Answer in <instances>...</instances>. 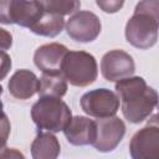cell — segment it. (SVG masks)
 I'll return each mask as SVG.
<instances>
[{
    "mask_svg": "<svg viewBox=\"0 0 159 159\" xmlns=\"http://www.w3.org/2000/svg\"><path fill=\"white\" fill-rule=\"evenodd\" d=\"M116 91L120 99L122 113L130 123L145 120L155 109L158 93L149 87L143 77H128L116 83Z\"/></svg>",
    "mask_w": 159,
    "mask_h": 159,
    "instance_id": "cell-1",
    "label": "cell"
},
{
    "mask_svg": "<svg viewBox=\"0 0 159 159\" xmlns=\"http://www.w3.org/2000/svg\"><path fill=\"white\" fill-rule=\"evenodd\" d=\"M158 0L139 1L133 16L125 24L127 41L139 50H148L154 46L158 40Z\"/></svg>",
    "mask_w": 159,
    "mask_h": 159,
    "instance_id": "cell-2",
    "label": "cell"
},
{
    "mask_svg": "<svg viewBox=\"0 0 159 159\" xmlns=\"http://www.w3.org/2000/svg\"><path fill=\"white\" fill-rule=\"evenodd\" d=\"M31 118L39 129L57 133L67 127L72 114L68 106L61 98L42 97L34 103Z\"/></svg>",
    "mask_w": 159,
    "mask_h": 159,
    "instance_id": "cell-3",
    "label": "cell"
},
{
    "mask_svg": "<svg viewBox=\"0 0 159 159\" xmlns=\"http://www.w3.org/2000/svg\"><path fill=\"white\" fill-rule=\"evenodd\" d=\"M61 73L72 86H89L98 75L97 61L93 55L86 51H68L63 58Z\"/></svg>",
    "mask_w": 159,
    "mask_h": 159,
    "instance_id": "cell-4",
    "label": "cell"
},
{
    "mask_svg": "<svg viewBox=\"0 0 159 159\" xmlns=\"http://www.w3.org/2000/svg\"><path fill=\"white\" fill-rule=\"evenodd\" d=\"M43 7L40 1L0 0V22L16 24L31 29L41 17Z\"/></svg>",
    "mask_w": 159,
    "mask_h": 159,
    "instance_id": "cell-5",
    "label": "cell"
},
{
    "mask_svg": "<svg viewBox=\"0 0 159 159\" xmlns=\"http://www.w3.org/2000/svg\"><path fill=\"white\" fill-rule=\"evenodd\" d=\"M80 103L86 114L98 119L114 117L119 109L118 96L107 88H97L84 93Z\"/></svg>",
    "mask_w": 159,
    "mask_h": 159,
    "instance_id": "cell-6",
    "label": "cell"
},
{
    "mask_svg": "<svg viewBox=\"0 0 159 159\" xmlns=\"http://www.w3.org/2000/svg\"><path fill=\"white\" fill-rule=\"evenodd\" d=\"M96 122V139L92 144L98 152L108 153L117 148L125 134V124L118 117L99 118Z\"/></svg>",
    "mask_w": 159,
    "mask_h": 159,
    "instance_id": "cell-7",
    "label": "cell"
},
{
    "mask_svg": "<svg viewBox=\"0 0 159 159\" xmlns=\"http://www.w3.org/2000/svg\"><path fill=\"white\" fill-rule=\"evenodd\" d=\"M101 29V20L91 11H77L67 20L66 24L68 36L78 42H91L96 40Z\"/></svg>",
    "mask_w": 159,
    "mask_h": 159,
    "instance_id": "cell-8",
    "label": "cell"
},
{
    "mask_svg": "<svg viewBox=\"0 0 159 159\" xmlns=\"http://www.w3.org/2000/svg\"><path fill=\"white\" fill-rule=\"evenodd\" d=\"M135 71L133 57L123 50H112L102 57L101 72L109 82H118L120 80L132 77Z\"/></svg>",
    "mask_w": 159,
    "mask_h": 159,
    "instance_id": "cell-9",
    "label": "cell"
},
{
    "mask_svg": "<svg viewBox=\"0 0 159 159\" xmlns=\"http://www.w3.org/2000/svg\"><path fill=\"white\" fill-rule=\"evenodd\" d=\"M129 153L132 159H159V128L157 123L148 124L132 137Z\"/></svg>",
    "mask_w": 159,
    "mask_h": 159,
    "instance_id": "cell-10",
    "label": "cell"
},
{
    "mask_svg": "<svg viewBox=\"0 0 159 159\" xmlns=\"http://www.w3.org/2000/svg\"><path fill=\"white\" fill-rule=\"evenodd\" d=\"M68 50L66 46L52 42L40 46L34 55V62L42 73L56 75L61 73V67L65 56L67 55Z\"/></svg>",
    "mask_w": 159,
    "mask_h": 159,
    "instance_id": "cell-11",
    "label": "cell"
},
{
    "mask_svg": "<svg viewBox=\"0 0 159 159\" xmlns=\"http://www.w3.org/2000/svg\"><path fill=\"white\" fill-rule=\"evenodd\" d=\"M63 133L72 145H92L96 139V122L83 116H75L63 129Z\"/></svg>",
    "mask_w": 159,
    "mask_h": 159,
    "instance_id": "cell-12",
    "label": "cell"
},
{
    "mask_svg": "<svg viewBox=\"0 0 159 159\" xmlns=\"http://www.w3.org/2000/svg\"><path fill=\"white\" fill-rule=\"evenodd\" d=\"M40 81L30 70H19L9 80L10 94L16 99H29L39 91Z\"/></svg>",
    "mask_w": 159,
    "mask_h": 159,
    "instance_id": "cell-13",
    "label": "cell"
},
{
    "mask_svg": "<svg viewBox=\"0 0 159 159\" xmlns=\"http://www.w3.org/2000/svg\"><path fill=\"white\" fill-rule=\"evenodd\" d=\"M60 152V142L50 132H39L31 144L32 159H57Z\"/></svg>",
    "mask_w": 159,
    "mask_h": 159,
    "instance_id": "cell-14",
    "label": "cell"
},
{
    "mask_svg": "<svg viewBox=\"0 0 159 159\" xmlns=\"http://www.w3.org/2000/svg\"><path fill=\"white\" fill-rule=\"evenodd\" d=\"M39 96L42 97H52V98H62L67 92V81L62 76V73L50 75L42 73L39 80Z\"/></svg>",
    "mask_w": 159,
    "mask_h": 159,
    "instance_id": "cell-15",
    "label": "cell"
},
{
    "mask_svg": "<svg viewBox=\"0 0 159 159\" xmlns=\"http://www.w3.org/2000/svg\"><path fill=\"white\" fill-rule=\"evenodd\" d=\"M65 27V19L58 15H53L46 12L43 10L41 17L36 21V24L30 29L34 34L46 37H55L62 32Z\"/></svg>",
    "mask_w": 159,
    "mask_h": 159,
    "instance_id": "cell-16",
    "label": "cell"
},
{
    "mask_svg": "<svg viewBox=\"0 0 159 159\" xmlns=\"http://www.w3.org/2000/svg\"><path fill=\"white\" fill-rule=\"evenodd\" d=\"M43 10L46 12L65 16L70 14H75L81 7V1L77 0H50V1H40Z\"/></svg>",
    "mask_w": 159,
    "mask_h": 159,
    "instance_id": "cell-17",
    "label": "cell"
},
{
    "mask_svg": "<svg viewBox=\"0 0 159 159\" xmlns=\"http://www.w3.org/2000/svg\"><path fill=\"white\" fill-rule=\"evenodd\" d=\"M97 6L101 7L104 12H117L122 9V6L124 5V1H118V0H97L96 1Z\"/></svg>",
    "mask_w": 159,
    "mask_h": 159,
    "instance_id": "cell-18",
    "label": "cell"
},
{
    "mask_svg": "<svg viewBox=\"0 0 159 159\" xmlns=\"http://www.w3.org/2000/svg\"><path fill=\"white\" fill-rule=\"evenodd\" d=\"M10 68H11V58H10V56L6 52L0 51V81L4 80L7 76Z\"/></svg>",
    "mask_w": 159,
    "mask_h": 159,
    "instance_id": "cell-19",
    "label": "cell"
},
{
    "mask_svg": "<svg viewBox=\"0 0 159 159\" xmlns=\"http://www.w3.org/2000/svg\"><path fill=\"white\" fill-rule=\"evenodd\" d=\"M11 45H12L11 34L7 30L0 27V51L5 52V50H9L11 47Z\"/></svg>",
    "mask_w": 159,
    "mask_h": 159,
    "instance_id": "cell-20",
    "label": "cell"
},
{
    "mask_svg": "<svg viewBox=\"0 0 159 159\" xmlns=\"http://www.w3.org/2000/svg\"><path fill=\"white\" fill-rule=\"evenodd\" d=\"M0 159H25V157L15 148H5L0 154Z\"/></svg>",
    "mask_w": 159,
    "mask_h": 159,
    "instance_id": "cell-21",
    "label": "cell"
},
{
    "mask_svg": "<svg viewBox=\"0 0 159 159\" xmlns=\"http://www.w3.org/2000/svg\"><path fill=\"white\" fill-rule=\"evenodd\" d=\"M6 142H7V140H5V139L0 138V154H1V152L6 148Z\"/></svg>",
    "mask_w": 159,
    "mask_h": 159,
    "instance_id": "cell-22",
    "label": "cell"
},
{
    "mask_svg": "<svg viewBox=\"0 0 159 159\" xmlns=\"http://www.w3.org/2000/svg\"><path fill=\"white\" fill-rule=\"evenodd\" d=\"M1 93H2V87L0 86V96H1ZM0 104H2V102H1V99H0Z\"/></svg>",
    "mask_w": 159,
    "mask_h": 159,
    "instance_id": "cell-23",
    "label": "cell"
}]
</instances>
